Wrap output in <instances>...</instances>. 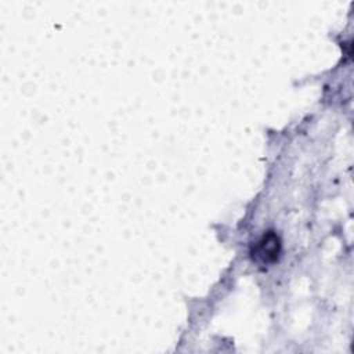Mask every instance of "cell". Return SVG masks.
I'll list each match as a JSON object with an SVG mask.
<instances>
[{
	"mask_svg": "<svg viewBox=\"0 0 354 354\" xmlns=\"http://www.w3.org/2000/svg\"><path fill=\"white\" fill-rule=\"evenodd\" d=\"M279 253H281V241H279V236L272 231H268L267 234H264L252 246V250H250L253 260L261 264H271L277 261V259L279 257Z\"/></svg>",
	"mask_w": 354,
	"mask_h": 354,
	"instance_id": "cell-1",
	"label": "cell"
}]
</instances>
